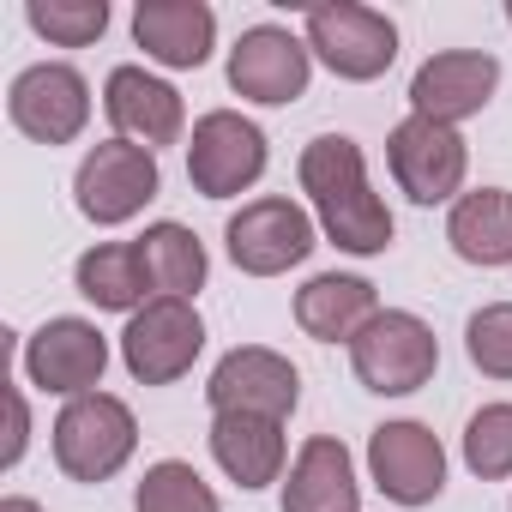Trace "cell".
<instances>
[{"label": "cell", "mask_w": 512, "mask_h": 512, "mask_svg": "<svg viewBox=\"0 0 512 512\" xmlns=\"http://www.w3.org/2000/svg\"><path fill=\"white\" fill-rule=\"evenodd\" d=\"M284 512H362L356 458L338 434L302 440V452L284 470Z\"/></svg>", "instance_id": "obj_18"}, {"label": "cell", "mask_w": 512, "mask_h": 512, "mask_svg": "<svg viewBox=\"0 0 512 512\" xmlns=\"http://www.w3.org/2000/svg\"><path fill=\"white\" fill-rule=\"evenodd\" d=\"M446 241L464 266H512V187H470L446 211Z\"/></svg>", "instance_id": "obj_21"}, {"label": "cell", "mask_w": 512, "mask_h": 512, "mask_svg": "<svg viewBox=\"0 0 512 512\" xmlns=\"http://www.w3.org/2000/svg\"><path fill=\"white\" fill-rule=\"evenodd\" d=\"M296 181L308 193V211L320 223V235L338 247V253H356V260H374V253L392 247L398 223L386 211V199L374 193L368 181V163H362V145L350 133H320L302 145L296 157Z\"/></svg>", "instance_id": "obj_1"}, {"label": "cell", "mask_w": 512, "mask_h": 512, "mask_svg": "<svg viewBox=\"0 0 512 512\" xmlns=\"http://www.w3.org/2000/svg\"><path fill=\"white\" fill-rule=\"evenodd\" d=\"M266 127L247 121L241 109H205L187 133V181L205 199H241L247 187H260L272 151Z\"/></svg>", "instance_id": "obj_7"}, {"label": "cell", "mask_w": 512, "mask_h": 512, "mask_svg": "<svg viewBox=\"0 0 512 512\" xmlns=\"http://www.w3.org/2000/svg\"><path fill=\"white\" fill-rule=\"evenodd\" d=\"M199 350H205V320H199L193 302H175V296H151L121 332V362L139 386L187 380Z\"/></svg>", "instance_id": "obj_10"}, {"label": "cell", "mask_w": 512, "mask_h": 512, "mask_svg": "<svg viewBox=\"0 0 512 512\" xmlns=\"http://www.w3.org/2000/svg\"><path fill=\"white\" fill-rule=\"evenodd\" d=\"M0 512H43L31 494H7V500H0Z\"/></svg>", "instance_id": "obj_29"}, {"label": "cell", "mask_w": 512, "mask_h": 512, "mask_svg": "<svg viewBox=\"0 0 512 512\" xmlns=\"http://www.w3.org/2000/svg\"><path fill=\"white\" fill-rule=\"evenodd\" d=\"M500 91V61L488 49H440L410 73V115H428L440 127H458L482 115Z\"/></svg>", "instance_id": "obj_15"}, {"label": "cell", "mask_w": 512, "mask_h": 512, "mask_svg": "<svg viewBox=\"0 0 512 512\" xmlns=\"http://www.w3.org/2000/svg\"><path fill=\"white\" fill-rule=\"evenodd\" d=\"M302 37L314 49V61L344 79V85H374L392 73L398 61V25L380 7H362V0H332V7H308Z\"/></svg>", "instance_id": "obj_4"}, {"label": "cell", "mask_w": 512, "mask_h": 512, "mask_svg": "<svg viewBox=\"0 0 512 512\" xmlns=\"http://www.w3.org/2000/svg\"><path fill=\"white\" fill-rule=\"evenodd\" d=\"M464 470L482 482L512 476V404H482L464 422Z\"/></svg>", "instance_id": "obj_26"}, {"label": "cell", "mask_w": 512, "mask_h": 512, "mask_svg": "<svg viewBox=\"0 0 512 512\" xmlns=\"http://www.w3.org/2000/svg\"><path fill=\"white\" fill-rule=\"evenodd\" d=\"M211 458L217 470L235 482V488H272L284 482V464H290V440H284V422L272 416H211Z\"/></svg>", "instance_id": "obj_20"}, {"label": "cell", "mask_w": 512, "mask_h": 512, "mask_svg": "<svg viewBox=\"0 0 512 512\" xmlns=\"http://www.w3.org/2000/svg\"><path fill=\"white\" fill-rule=\"evenodd\" d=\"M103 115H109L115 139L145 145V151H163V145H175V139L187 133V103H181V91H175L169 79L133 67V61L103 79Z\"/></svg>", "instance_id": "obj_16"}, {"label": "cell", "mask_w": 512, "mask_h": 512, "mask_svg": "<svg viewBox=\"0 0 512 512\" xmlns=\"http://www.w3.org/2000/svg\"><path fill=\"white\" fill-rule=\"evenodd\" d=\"M133 247H139V266H145L151 296L193 302V296L205 290V278H211V253H205V241H199L187 223H175V217L145 223V235H139Z\"/></svg>", "instance_id": "obj_22"}, {"label": "cell", "mask_w": 512, "mask_h": 512, "mask_svg": "<svg viewBox=\"0 0 512 512\" xmlns=\"http://www.w3.org/2000/svg\"><path fill=\"white\" fill-rule=\"evenodd\" d=\"M31 446V404H25V386H7V452H0V470H19Z\"/></svg>", "instance_id": "obj_28"}, {"label": "cell", "mask_w": 512, "mask_h": 512, "mask_svg": "<svg viewBox=\"0 0 512 512\" xmlns=\"http://www.w3.org/2000/svg\"><path fill=\"white\" fill-rule=\"evenodd\" d=\"M7 115L31 145H73L91 127V85L67 61H37L7 85Z\"/></svg>", "instance_id": "obj_13"}, {"label": "cell", "mask_w": 512, "mask_h": 512, "mask_svg": "<svg viewBox=\"0 0 512 512\" xmlns=\"http://www.w3.org/2000/svg\"><path fill=\"white\" fill-rule=\"evenodd\" d=\"M368 482L392 506H434L446 494V446L428 422H380L368 434Z\"/></svg>", "instance_id": "obj_14"}, {"label": "cell", "mask_w": 512, "mask_h": 512, "mask_svg": "<svg viewBox=\"0 0 512 512\" xmlns=\"http://www.w3.org/2000/svg\"><path fill=\"white\" fill-rule=\"evenodd\" d=\"M205 404H211V416H272V422H290L296 404H302V374L272 344H235L229 356H217V368L205 380Z\"/></svg>", "instance_id": "obj_9"}, {"label": "cell", "mask_w": 512, "mask_h": 512, "mask_svg": "<svg viewBox=\"0 0 512 512\" xmlns=\"http://www.w3.org/2000/svg\"><path fill=\"white\" fill-rule=\"evenodd\" d=\"M314 247H320L314 211L296 205V199H284V193L247 199L223 223V253H229V266L247 272V278H284V272H296L308 260Z\"/></svg>", "instance_id": "obj_3"}, {"label": "cell", "mask_w": 512, "mask_h": 512, "mask_svg": "<svg viewBox=\"0 0 512 512\" xmlns=\"http://www.w3.org/2000/svg\"><path fill=\"white\" fill-rule=\"evenodd\" d=\"M350 368L362 380V392L374 398H410L434 380L440 368V338L422 314L410 308H380V320L350 344Z\"/></svg>", "instance_id": "obj_6"}, {"label": "cell", "mask_w": 512, "mask_h": 512, "mask_svg": "<svg viewBox=\"0 0 512 512\" xmlns=\"http://www.w3.org/2000/svg\"><path fill=\"white\" fill-rule=\"evenodd\" d=\"M25 25L55 49H91L109 31V0H31Z\"/></svg>", "instance_id": "obj_25"}, {"label": "cell", "mask_w": 512, "mask_h": 512, "mask_svg": "<svg viewBox=\"0 0 512 512\" xmlns=\"http://www.w3.org/2000/svg\"><path fill=\"white\" fill-rule=\"evenodd\" d=\"M163 193V169H157V151L145 145H127V139H103L79 157L73 169V205L85 223L97 229H121L133 223L151 199Z\"/></svg>", "instance_id": "obj_5"}, {"label": "cell", "mask_w": 512, "mask_h": 512, "mask_svg": "<svg viewBox=\"0 0 512 512\" xmlns=\"http://www.w3.org/2000/svg\"><path fill=\"white\" fill-rule=\"evenodd\" d=\"M133 43L145 49V61H157L169 73H199L217 49V13L205 0H139Z\"/></svg>", "instance_id": "obj_17"}, {"label": "cell", "mask_w": 512, "mask_h": 512, "mask_svg": "<svg viewBox=\"0 0 512 512\" xmlns=\"http://www.w3.org/2000/svg\"><path fill=\"white\" fill-rule=\"evenodd\" d=\"M73 290L97 308V314H139L151 302V284H145V266H139V247L133 241H97L79 253L73 266Z\"/></svg>", "instance_id": "obj_23"}, {"label": "cell", "mask_w": 512, "mask_h": 512, "mask_svg": "<svg viewBox=\"0 0 512 512\" xmlns=\"http://www.w3.org/2000/svg\"><path fill=\"white\" fill-rule=\"evenodd\" d=\"M49 452H55V464H61L67 482L97 488V482H109V476H121V470L133 464V452H139V422H133L127 398H115V392H85V398H67V404H61V416H55V428H49Z\"/></svg>", "instance_id": "obj_2"}, {"label": "cell", "mask_w": 512, "mask_h": 512, "mask_svg": "<svg viewBox=\"0 0 512 512\" xmlns=\"http://www.w3.org/2000/svg\"><path fill=\"white\" fill-rule=\"evenodd\" d=\"M386 169L410 205H452L470 175V145L458 127H440L428 115H404L386 133Z\"/></svg>", "instance_id": "obj_8"}, {"label": "cell", "mask_w": 512, "mask_h": 512, "mask_svg": "<svg viewBox=\"0 0 512 512\" xmlns=\"http://www.w3.org/2000/svg\"><path fill=\"white\" fill-rule=\"evenodd\" d=\"M25 380L49 398H85L109 374V338L85 314H55L25 338Z\"/></svg>", "instance_id": "obj_11"}, {"label": "cell", "mask_w": 512, "mask_h": 512, "mask_svg": "<svg viewBox=\"0 0 512 512\" xmlns=\"http://www.w3.org/2000/svg\"><path fill=\"white\" fill-rule=\"evenodd\" d=\"M464 356L488 380H512V302H488L464 320Z\"/></svg>", "instance_id": "obj_27"}, {"label": "cell", "mask_w": 512, "mask_h": 512, "mask_svg": "<svg viewBox=\"0 0 512 512\" xmlns=\"http://www.w3.org/2000/svg\"><path fill=\"white\" fill-rule=\"evenodd\" d=\"M133 512H223V500L187 458H157L133 488Z\"/></svg>", "instance_id": "obj_24"}, {"label": "cell", "mask_w": 512, "mask_h": 512, "mask_svg": "<svg viewBox=\"0 0 512 512\" xmlns=\"http://www.w3.org/2000/svg\"><path fill=\"white\" fill-rule=\"evenodd\" d=\"M229 91L241 103H260V109H284L296 97H308V79H314V49L308 37L284 31V25H253L235 37L229 49Z\"/></svg>", "instance_id": "obj_12"}, {"label": "cell", "mask_w": 512, "mask_h": 512, "mask_svg": "<svg viewBox=\"0 0 512 512\" xmlns=\"http://www.w3.org/2000/svg\"><path fill=\"white\" fill-rule=\"evenodd\" d=\"M380 320V290L356 272H320L296 290V326L314 344H356Z\"/></svg>", "instance_id": "obj_19"}, {"label": "cell", "mask_w": 512, "mask_h": 512, "mask_svg": "<svg viewBox=\"0 0 512 512\" xmlns=\"http://www.w3.org/2000/svg\"><path fill=\"white\" fill-rule=\"evenodd\" d=\"M506 25H512V0H506Z\"/></svg>", "instance_id": "obj_30"}]
</instances>
